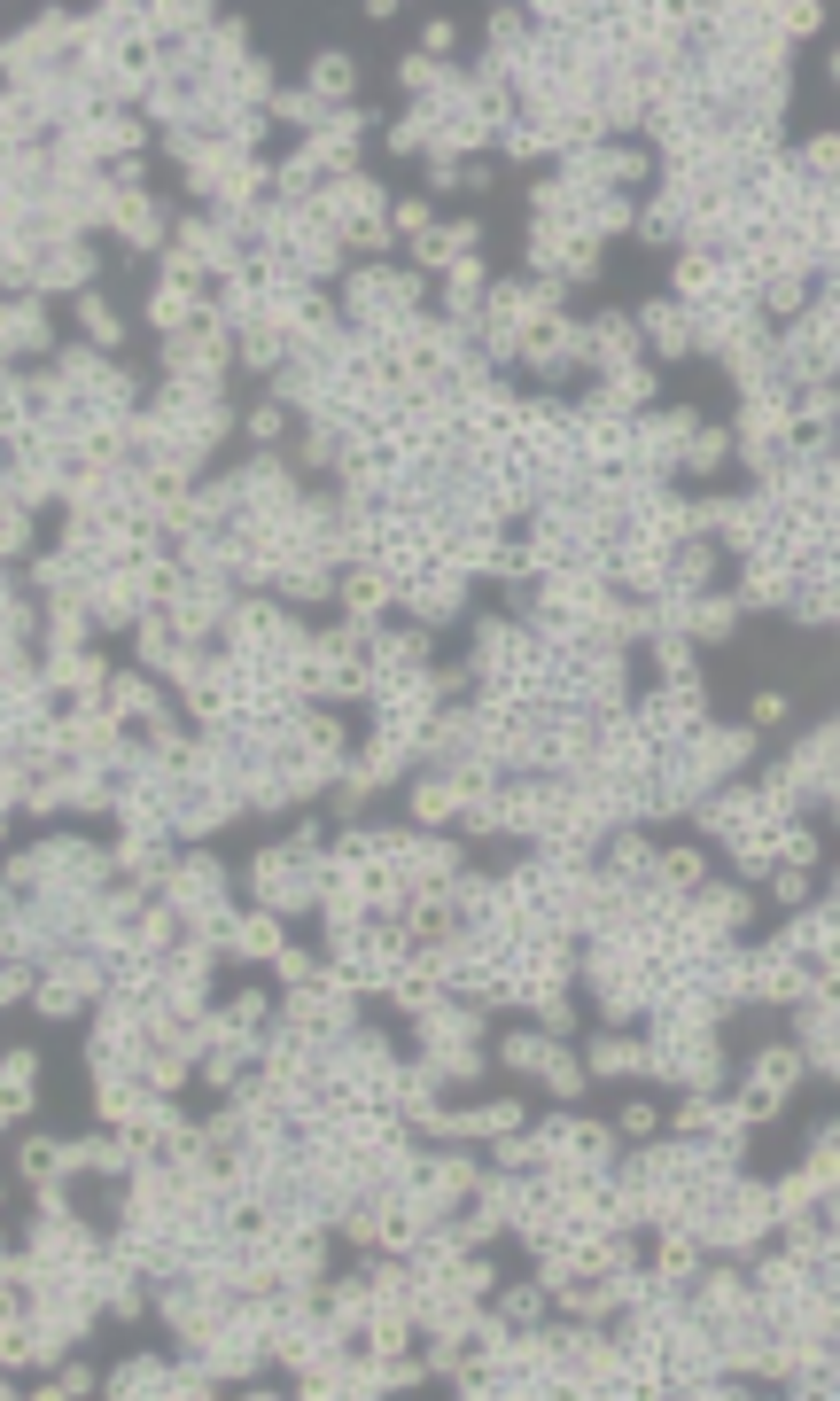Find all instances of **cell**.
Returning <instances> with one entry per match:
<instances>
[{
	"label": "cell",
	"instance_id": "7a4b0ae2",
	"mask_svg": "<svg viewBox=\"0 0 840 1401\" xmlns=\"http://www.w3.org/2000/svg\"><path fill=\"white\" fill-rule=\"evenodd\" d=\"M312 87L319 94H350V87H358V63H350V55H319V63H312Z\"/></svg>",
	"mask_w": 840,
	"mask_h": 1401
},
{
	"label": "cell",
	"instance_id": "6da1fadb",
	"mask_svg": "<svg viewBox=\"0 0 840 1401\" xmlns=\"http://www.w3.org/2000/svg\"><path fill=\"white\" fill-rule=\"evenodd\" d=\"M382 600H389V577H382V569H350V577H343V608H382Z\"/></svg>",
	"mask_w": 840,
	"mask_h": 1401
},
{
	"label": "cell",
	"instance_id": "5b68a950",
	"mask_svg": "<svg viewBox=\"0 0 840 1401\" xmlns=\"http://www.w3.org/2000/svg\"><path fill=\"white\" fill-rule=\"evenodd\" d=\"M817 16H825L817 0H794V8H786V16H778V24H786V32H817Z\"/></svg>",
	"mask_w": 840,
	"mask_h": 1401
},
{
	"label": "cell",
	"instance_id": "277c9868",
	"mask_svg": "<svg viewBox=\"0 0 840 1401\" xmlns=\"http://www.w3.org/2000/svg\"><path fill=\"white\" fill-rule=\"evenodd\" d=\"M397 78H405L413 94H428V87H436V63H420V55H405V63H397Z\"/></svg>",
	"mask_w": 840,
	"mask_h": 1401
},
{
	"label": "cell",
	"instance_id": "3957f363",
	"mask_svg": "<svg viewBox=\"0 0 840 1401\" xmlns=\"http://www.w3.org/2000/svg\"><path fill=\"white\" fill-rule=\"evenodd\" d=\"M78 319H86V335H94V343H102V350L117 343V312H109L102 297H86V304H78Z\"/></svg>",
	"mask_w": 840,
	"mask_h": 1401
},
{
	"label": "cell",
	"instance_id": "52a82bcc",
	"mask_svg": "<svg viewBox=\"0 0 840 1401\" xmlns=\"http://www.w3.org/2000/svg\"><path fill=\"white\" fill-rule=\"evenodd\" d=\"M833 78H840V55H833Z\"/></svg>",
	"mask_w": 840,
	"mask_h": 1401
},
{
	"label": "cell",
	"instance_id": "8992f818",
	"mask_svg": "<svg viewBox=\"0 0 840 1401\" xmlns=\"http://www.w3.org/2000/svg\"><path fill=\"white\" fill-rule=\"evenodd\" d=\"M755 724H786V693H755Z\"/></svg>",
	"mask_w": 840,
	"mask_h": 1401
},
{
	"label": "cell",
	"instance_id": "ba28073f",
	"mask_svg": "<svg viewBox=\"0 0 840 1401\" xmlns=\"http://www.w3.org/2000/svg\"><path fill=\"white\" fill-rule=\"evenodd\" d=\"M833 888H840V880H833Z\"/></svg>",
	"mask_w": 840,
	"mask_h": 1401
}]
</instances>
